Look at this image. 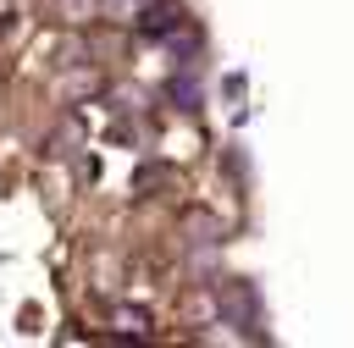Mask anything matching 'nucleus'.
Segmentation results:
<instances>
[{"label": "nucleus", "mask_w": 354, "mask_h": 348, "mask_svg": "<svg viewBox=\"0 0 354 348\" xmlns=\"http://www.w3.org/2000/svg\"><path fill=\"white\" fill-rule=\"evenodd\" d=\"M171 17H177L171 6H155V11L144 17V33H166V28H171Z\"/></svg>", "instance_id": "nucleus-1"}]
</instances>
